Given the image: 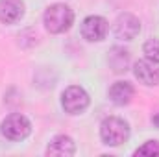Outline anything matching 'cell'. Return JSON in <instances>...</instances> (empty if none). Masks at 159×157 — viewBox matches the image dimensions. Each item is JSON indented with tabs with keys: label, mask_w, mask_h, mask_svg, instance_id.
I'll use <instances>...</instances> for the list:
<instances>
[{
	"label": "cell",
	"mask_w": 159,
	"mask_h": 157,
	"mask_svg": "<svg viewBox=\"0 0 159 157\" xmlns=\"http://www.w3.org/2000/svg\"><path fill=\"white\" fill-rule=\"evenodd\" d=\"M135 155H148V157H157L159 155V141H148L141 148L135 150Z\"/></svg>",
	"instance_id": "12"
},
{
	"label": "cell",
	"mask_w": 159,
	"mask_h": 157,
	"mask_svg": "<svg viewBox=\"0 0 159 157\" xmlns=\"http://www.w3.org/2000/svg\"><path fill=\"white\" fill-rule=\"evenodd\" d=\"M115 35L117 39H122V41H131L135 39L141 32V20L131 15V13H120L115 20Z\"/></svg>",
	"instance_id": "7"
},
{
	"label": "cell",
	"mask_w": 159,
	"mask_h": 157,
	"mask_svg": "<svg viewBox=\"0 0 159 157\" xmlns=\"http://www.w3.org/2000/svg\"><path fill=\"white\" fill-rule=\"evenodd\" d=\"M89 102H91V98H89L87 91L83 87H80V85L67 87L63 91V94H61V105H63L65 113H69V115L83 113L89 107Z\"/></svg>",
	"instance_id": "4"
},
{
	"label": "cell",
	"mask_w": 159,
	"mask_h": 157,
	"mask_svg": "<svg viewBox=\"0 0 159 157\" xmlns=\"http://www.w3.org/2000/svg\"><path fill=\"white\" fill-rule=\"evenodd\" d=\"M107 63H109V69L115 72V74H122L129 69V52L124 50L122 46H113L109 50V56H107Z\"/></svg>",
	"instance_id": "11"
},
{
	"label": "cell",
	"mask_w": 159,
	"mask_h": 157,
	"mask_svg": "<svg viewBox=\"0 0 159 157\" xmlns=\"http://www.w3.org/2000/svg\"><path fill=\"white\" fill-rule=\"evenodd\" d=\"M152 122H154V124H156V126L159 128V113H156V115L152 117Z\"/></svg>",
	"instance_id": "14"
},
{
	"label": "cell",
	"mask_w": 159,
	"mask_h": 157,
	"mask_svg": "<svg viewBox=\"0 0 159 157\" xmlns=\"http://www.w3.org/2000/svg\"><path fill=\"white\" fill-rule=\"evenodd\" d=\"M0 129L7 141H24L32 133V122L20 113H13L2 120Z\"/></svg>",
	"instance_id": "3"
},
{
	"label": "cell",
	"mask_w": 159,
	"mask_h": 157,
	"mask_svg": "<svg viewBox=\"0 0 159 157\" xmlns=\"http://www.w3.org/2000/svg\"><path fill=\"white\" fill-rule=\"evenodd\" d=\"M76 154V144L69 135H57L50 141L46 146V155H57V157H70Z\"/></svg>",
	"instance_id": "9"
},
{
	"label": "cell",
	"mask_w": 159,
	"mask_h": 157,
	"mask_svg": "<svg viewBox=\"0 0 159 157\" xmlns=\"http://www.w3.org/2000/svg\"><path fill=\"white\" fill-rule=\"evenodd\" d=\"M44 28L50 34H63L74 22V11L67 4H52L43 15Z\"/></svg>",
	"instance_id": "1"
},
{
	"label": "cell",
	"mask_w": 159,
	"mask_h": 157,
	"mask_svg": "<svg viewBox=\"0 0 159 157\" xmlns=\"http://www.w3.org/2000/svg\"><path fill=\"white\" fill-rule=\"evenodd\" d=\"M133 85L128 83V81H115L111 87H109V100L115 104V105H128L133 98Z\"/></svg>",
	"instance_id": "10"
},
{
	"label": "cell",
	"mask_w": 159,
	"mask_h": 157,
	"mask_svg": "<svg viewBox=\"0 0 159 157\" xmlns=\"http://www.w3.org/2000/svg\"><path fill=\"white\" fill-rule=\"evenodd\" d=\"M143 50H144L146 57H152V59H157L159 61V39L157 37L146 41L144 46H143Z\"/></svg>",
	"instance_id": "13"
},
{
	"label": "cell",
	"mask_w": 159,
	"mask_h": 157,
	"mask_svg": "<svg viewBox=\"0 0 159 157\" xmlns=\"http://www.w3.org/2000/svg\"><path fill=\"white\" fill-rule=\"evenodd\" d=\"M107 30H109V24L100 15H91L81 22V37L89 43H98L106 39Z\"/></svg>",
	"instance_id": "5"
},
{
	"label": "cell",
	"mask_w": 159,
	"mask_h": 157,
	"mask_svg": "<svg viewBox=\"0 0 159 157\" xmlns=\"http://www.w3.org/2000/svg\"><path fill=\"white\" fill-rule=\"evenodd\" d=\"M22 17H24L22 0H0V22L17 24Z\"/></svg>",
	"instance_id": "8"
},
{
	"label": "cell",
	"mask_w": 159,
	"mask_h": 157,
	"mask_svg": "<svg viewBox=\"0 0 159 157\" xmlns=\"http://www.w3.org/2000/svg\"><path fill=\"white\" fill-rule=\"evenodd\" d=\"M133 74L143 85H157L159 83V61L152 57H144L141 61L135 63L133 67Z\"/></svg>",
	"instance_id": "6"
},
{
	"label": "cell",
	"mask_w": 159,
	"mask_h": 157,
	"mask_svg": "<svg viewBox=\"0 0 159 157\" xmlns=\"http://www.w3.org/2000/svg\"><path fill=\"white\" fill-rule=\"evenodd\" d=\"M100 137L107 146H120L129 139V126L124 118L107 117L100 124Z\"/></svg>",
	"instance_id": "2"
}]
</instances>
